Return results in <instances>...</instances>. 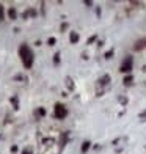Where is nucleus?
I'll use <instances>...</instances> for the list:
<instances>
[{
  "label": "nucleus",
  "mask_w": 146,
  "mask_h": 154,
  "mask_svg": "<svg viewBox=\"0 0 146 154\" xmlns=\"http://www.w3.org/2000/svg\"><path fill=\"white\" fill-rule=\"evenodd\" d=\"M130 68H132V58L127 57L126 60H124L123 66H121V71H123V72H129V71H130Z\"/></svg>",
  "instance_id": "nucleus-3"
},
{
  "label": "nucleus",
  "mask_w": 146,
  "mask_h": 154,
  "mask_svg": "<svg viewBox=\"0 0 146 154\" xmlns=\"http://www.w3.org/2000/svg\"><path fill=\"white\" fill-rule=\"evenodd\" d=\"M144 44H146V39H141L140 43H137L135 49H137V51H138V49H141V47H144Z\"/></svg>",
  "instance_id": "nucleus-8"
},
{
  "label": "nucleus",
  "mask_w": 146,
  "mask_h": 154,
  "mask_svg": "<svg viewBox=\"0 0 146 154\" xmlns=\"http://www.w3.org/2000/svg\"><path fill=\"white\" fill-rule=\"evenodd\" d=\"M3 20V6L0 5V22H2Z\"/></svg>",
  "instance_id": "nucleus-13"
},
{
  "label": "nucleus",
  "mask_w": 146,
  "mask_h": 154,
  "mask_svg": "<svg viewBox=\"0 0 146 154\" xmlns=\"http://www.w3.org/2000/svg\"><path fill=\"white\" fill-rule=\"evenodd\" d=\"M11 104H14V109H19L17 107V97H11Z\"/></svg>",
  "instance_id": "nucleus-11"
},
{
  "label": "nucleus",
  "mask_w": 146,
  "mask_h": 154,
  "mask_svg": "<svg viewBox=\"0 0 146 154\" xmlns=\"http://www.w3.org/2000/svg\"><path fill=\"white\" fill-rule=\"evenodd\" d=\"M19 55H20V60H22L24 63V66L27 69H30L33 66V52H32V49L27 46V44H22L19 47Z\"/></svg>",
  "instance_id": "nucleus-1"
},
{
  "label": "nucleus",
  "mask_w": 146,
  "mask_h": 154,
  "mask_svg": "<svg viewBox=\"0 0 146 154\" xmlns=\"http://www.w3.org/2000/svg\"><path fill=\"white\" fill-rule=\"evenodd\" d=\"M47 44H49V46H53V44H55V38H49V39H47Z\"/></svg>",
  "instance_id": "nucleus-12"
},
{
  "label": "nucleus",
  "mask_w": 146,
  "mask_h": 154,
  "mask_svg": "<svg viewBox=\"0 0 146 154\" xmlns=\"http://www.w3.org/2000/svg\"><path fill=\"white\" fill-rule=\"evenodd\" d=\"M33 151H32V148H27V149H24L22 151V154H32Z\"/></svg>",
  "instance_id": "nucleus-14"
},
{
  "label": "nucleus",
  "mask_w": 146,
  "mask_h": 154,
  "mask_svg": "<svg viewBox=\"0 0 146 154\" xmlns=\"http://www.w3.org/2000/svg\"><path fill=\"white\" fill-rule=\"evenodd\" d=\"M53 63H55V65H58V63H60V54L58 52L53 55Z\"/></svg>",
  "instance_id": "nucleus-9"
},
{
  "label": "nucleus",
  "mask_w": 146,
  "mask_h": 154,
  "mask_svg": "<svg viewBox=\"0 0 146 154\" xmlns=\"http://www.w3.org/2000/svg\"><path fill=\"white\" fill-rule=\"evenodd\" d=\"M38 113L43 116V115H46V110H44V109H39V110H38Z\"/></svg>",
  "instance_id": "nucleus-15"
},
{
  "label": "nucleus",
  "mask_w": 146,
  "mask_h": 154,
  "mask_svg": "<svg viewBox=\"0 0 146 154\" xmlns=\"http://www.w3.org/2000/svg\"><path fill=\"white\" fill-rule=\"evenodd\" d=\"M124 82H126V83H130V82H132V77H126V79H124Z\"/></svg>",
  "instance_id": "nucleus-16"
},
{
  "label": "nucleus",
  "mask_w": 146,
  "mask_h": 154,
  "mask_svg": "<svg viewBox=\"0 0 146 154\" xmlns=\"http://www.w3.org/2000/svg\"><path fill=\"white\" fill-rule=\"evenodd\" d=\"M66 140H68V134H65V137H61V142H60V148H65V145H66Z\"/></svg>",
  "instance_id": "nucleus-7"
},
{
  "label": "nucleus",
  "mask_w": 146,
  "mask_h": 154,
  "mask_svg": "<svg viewBox=\"0 0 146 154\" xmlns=\"http://www.w3.org/2000/svg\"><path fill=\"white\" fill-rule=\"evenodd\" d=\"M69 39H71V43L74 44V43H77L79 41V35L75 33V32H71V36H69Z\"/></svg>",
  "instance_id": "nucleus-5"
},
{
  "label": "nucleus",
  "mask_w": 146,
  "mask_h": 154,
  "mask_svg": "<svg viewBox=\"0 0 146 154\" xmlns=\"http://www.w3.org/2000/svg\"><path fill=\"white\" fill-rule=\"evenodd\" d=\"M88 148H90V142H85V143H83V146H82V152H87Z\"/></svg>",
  "instance_id": "nucleus-10"
},
{
  "label": "nucleus",
  "mask_w": 146,
  "mask_h": 154,
  "mask_svg": "<svg viewBox=\"0 0 146 154\" xmlns=\"http://www.w3.org/2000/svg\"><path fill=\"white\" fill-rule=\"evenodd\" d=\"M53 115L58 118V120H63V118L68 115V110L65 109V106H61V104H57L55 106V110H53Z\"/></svg>",
  "instance_id": "nucleus-2"
},
{
  "label": "nucleus",
  "mask_w": 146,
  "mask_h": 154,
  "mask_svg": "<svg viewBox=\"0 0 146 154\" xmlns=\"http://www.w3.org/2000/svg\"><path fill=\"white\" fill-rule=\"evenodd\" d=\"M66 85H68L69 90H74V83H72V80H71V77H66Z\"/></svg>",
  "instance_id": "nucleus-6"
},
{
  "label": "nucleus",
  "mask_w": 146,
  "mask_h": 154,
  "mask_svg": "<svg viewBox=\"0 0 146 154\" xmlns=\"http://www.w3.org/2000/svg\"><path fill=\"white\" fill-rule=\"evenodd\" d=\"M8 16H10L11 20H14V19L17 17V11H16L14 8H10V10H8Z\"/></svg>",
  "instance_id": "nucleus-4"
}]
</instances>
